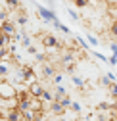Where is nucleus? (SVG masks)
I'll return each instance as SVG.
<instances>
[{
    "label": "nucleus",
    "mask_w": 117,
    "mask_h": 121,
    "mask_svg": "<svg viewBox=\"0 0 117 121\" xmlns=\"http://www.w3.org/2000/svg\"><path fill=\"white\" fill-rule=\"evenodd\" d=\"M2 39H4V35H2V31H0V44H2Z\"/></svg>",
    "instance_id": "nucleus-27"
},
{
    "label": "nucleus",
    "mask_w": 117,
    "mask_h": 121,
    "mask_svg": "<svg viewBox=\"0 0 117 121\" xmlns=\"http://www.w3.org/2000/svg\"><path fill=\"white\" fill-rule=\"evenodd\" d=\"M92 56H94V58H98V60H102V62H108V56H104L102 52H96V50H94V52H92Z\"/></svg>",
    "instance_id": "nucleus-20"
},
{
    "label": "nucleus",
    "mask_w": 117,
    "mask_h": 121,
    "mask_svg": "<svg viewBox=\"0 0 117 121\" xmlns=\"http://www.w3.org/2000/svg\"><path fill=\"white\" fill-rule=\"evenodd\" d=\"M71 102H73V100L69 98V94H65V96H63V98L60 100V104L63 106V108H65V110H69V106H71Z\"/></svg>",
    "instance_id": "nucleus-13"
},
{
    "label": "nucleus",
    "mask_w": 117,
    "mask_h": 121,
    "mask_svg": "<svg viewBox=\"0 0 117 121\" xmlns=\"http://www.w3.org/2000/svg\"><path fill=\"white\" fill-rule=\"evenodd\" d=\"M86 42H90V44H92V46H98V39H96L94 35H90V33H88V35H86Z\"/></svg>",
    "instance_id": "nucleus-15"
},
{
    "label": "nucleus",
    "mask_w": 117,
    "mask_h": 121,
    "mask_svg": "<svg viewBox=\"0 0 117 121\" xmlns=\"http://www.w3.org/2000/svg\"><path fill=\"white\" fill-rule=\"evenodd\" d=\"M27 21H29V19H27V16H25V13L17 16V23H19V25H27Z\"/></svg>",
    "instance_id": "nucleus-22"
},
{
    "label": "nucleus",
    "mask_w": 117,
    "mask_h": 121,
    "mask_svg": "<svg viewBox=\"0 0 117 121\" xmlns=\"http://www.w3.org/2000/svg\"><path fill=\"white\" fill-rule=\"evenodd\" d=\"M6 6L10 10H17L19 8V0H6Z\"/></svg>",
    "instance_id": "nucleus-14"
},
{
    "label": "nucleus",
    "mask_w": 117,
    "mask_h": 121,
    "mask_svg": "<svg viewBox=\"0 0 117 121\" xmlns=\"http://www.w3.org/2000/svg\"><path fill=\"white\" fill-rule=\"evenodd\" d=\"M109 50L113 56H117V42H109Z\"/></svg>",
    "instance_id": "nucleus-25"
},
{
    "label": "nucleus",
    "mask_w": 117,
    "mask_h": 121,
    "mask_svg": "<svg viewBox=\"0 0 117 121\" xmlns=\"http://www.w3.org/2000/svg\"><path fill=\"white\" fill-rule=\"evenodd\" d=\"M42 90H44V86H42V83H40V81H33L31 85H27V92L31 94V96H37V98H40Z\"/></svg>",
    "instance_id": "nucleus-5"
},
{
    "label": "nucleus",
    "mask_w": 117,
    "mask_h": 121,
    "mask_svg": "<svg viewBox=\"0 0 117 121\" xmlns=\"http://www.w3.org/2000/svg\"><path fill=\"white\" fill-rule=\"evenodd\" d=\"M50 112H52L54 115H63V113H65V108H63L60 102H56V100H54L52 106H50Z\"/></svg>",
    "instance_id": "nucleus-9"
},
{
    "label": "nucleus",
    "mask_w": 117,
    "mask_h": 121,
    "mask_svg": "<svg viewBox=\"0 0 117 121\" xmlns=\"http://www.w3.org/2000/svg\"><path fill=\"white\" fill-rule=\"evenodd\" d=\"M0 31H2V35L10 37L12 40L16 39V35H17V31H16V25H13V21H10V19H6L4 23H0Z\"/></svg>",
    "instance_id": "nucleus-3"
},
{
    "label": "nucleus",
    "mask_w": 117,
    "mask_h": 121,
    "mask_svg": "<svg viewBox=\"0 0 117 121\" xmlns=\"http://www.w3.org/2000/svg\"><path fill=\"white\" fill-rule=\"evenodd\" d=\"M69 17H71L73 21H79V16H77V12H75V10H69Z\"/></svg>",
    "instance_id": "nucleus-26"
},
{
    "label": "nucleus",
    "mask_w": 117,
    "mask_h": 121,
    "mask_svg": "<svg viewBox=\"0 0 117 121\" xmlns=\"http://www.w3.org/2000/svg\"><path fill=\"white\" fill-rule=\"evenodd\" d=\"M58 71H56V64H42V77L44 79H52L54 75H56Z\"/></svg>",
    "instance_id": "nucleus-6"
},
{
    "label": "nucleus",
    "mask_w": 117,
    "mask_h": 121,
    "mask_svg": "<svg viewBox=\"0 0 117 121\" xmlns=\"http://www.w3.org/2000/svg\"><path fill=\"white\" fill-rule=\"evenodd\" d=\"M37 10H38V16L42 17V19H46V21H56L58 19V16H56V12L54 10H50V8H46V6H40V4H37Z\"/></svg>",
    "instance_id": "nucleus-4"
},
{
    "label": "nucleus",
    "mask_w": 117,
    "mask_h": 121,
    "mask_svg": "<svg viewBox=\"0 0 117 121\" xmlns=\"http://www.w3.org/2000/svg\"><path fill=\"white\" fill-rule=\"evenodd\" d=\"M108 64H109V65H117V56H113V54H111V56L108 58Z\"/></svg>",
    "instance_id": "nucleus-24"
},
{
    "label": "nucleus",
    "mask_w": 117,
    "mask_h": 121,
    "mask_svg": "<svg viewBox=\"0 0 117 121\" xmlns=\"http://www.w3.org/2000/svg\"><path fill=\"white\" fill-rule=\"evenodd\" d=\"M6 121H23V112H19L17 108H12L6 115Z\"/></svg>",
    "instance_id": "nucleus-8"
},
{
    "label": "nucleus",
    "mask_w": 117,
    "mask_h": 121,
    "mask_svg": "<svg viewBox=\"0 0 117 121\" xmlns=\"http://www.w3.org/2000/svg\"><path fill=\"white\" fill-rule=\"evenodd\" d=\"M77 44H79L83 50H86V48H88V42H86L84 39H81V37H77Z\"/></svg>",
    "instance_id": "nucleus-18"
},
{
    "label": "nucleus",
    "mask_w": 117,
    "mask_h": 121,
    "mask_svg": "<svg viewBox=\"0 0 117 121\" xmlns=\"http://www.w3.org/2000/svg\"><path fill=\"white\" fill-rule=\"evenodd\" d=\"M100 83H102V85H104V86H108V88H109V85H111V79L108 77V75H104V77H102V79H100Z\"/></svg>",
    "instance_id": "nucleus-21"
},
{
    "label": "nucleus",
    "mask_w": 117,
    "mask_h": 121,
    "mask_svg": "<svg viewBox=\"0 0 117 121\" xmlns=\"http://www.w3.org/2000/svg\"><path fill=\"white\" fill-rule=\"evenodd\" d=\"M71 81H73V85H75V86H79V88H86L84 79H83V77H79V75H73V77H71Z\"/></svg>",
    "instance_id": "nucleus-10"
},
{
    "label": "nucleus",
    "mask_w": 117,
    "mask_h": 121,
    "mask_svg": "<svg viewBox=\"0 0 117 121\" xmlns=\"http://www.w3.org/2000/svg\"><path fill=\"white\" fill-rule=\"evenodd\" d=\"M17 96V86L8 79H0V98L4 100H12Z\"/></svg>",
    "instance_id": "nucleus-1"
},
{
    "label": "nucleus",
    "mask_w": 117,
    "mask_h": 121,
    "mask_svg": "<svg viewBox=\"0 0 117 121\" xmlns=\"http://www.w3.org/2000/svg\"><path fill=\"white\" fill-rule=\"evenodd\" d=\"M109 35H111L113 39H117V21L111 23V27H109Z\"/></svg>",
    "instance_id": "nucleus-17"
},
{
    "label": "nucleus",
    "mask_w": 117,
    "mask_h": 121,
    "mask_svg": "<svg viewBox=\"0 0 117 121\" xmlns=\"http://www.w3.org/2000/svg\"><path fill=\"white\" fill-rule=\"evenodd\" d=\"M69 110H71V112H75V113H79V112H81V104H77V102H71Z\"/></svg>",
    "instance_id": "nucleus-19"
},
{
    "label": "nucleus",
    "mask_w": 117,
    "mask_h": 121,
    "mask_svg": "<svg viewBox=\"0 0 117 121\" xmlns=\"http://www.w3.org/2000/svg\"><path fill=\"white\" fill-rule=\"evenodd\" d=\"M90 2H94V0H73V4H75L77 8H86Z\"/></svg>",
    "instance_id": "nucleus-12"
},
{
    "label": "nucleus",
    "mask_w": 117,
    "mask_h": 121,
    "mask_svg": "<svg viewBox=\"0 0 117 121\" xmlns=\"http://www.w3.org/2000/svg\"><path fill=\"white\" fill-rule=\"evenodd\" d=\"M40 100H42V102H54V94L50 92V90H42Z\"/></svg>",
    "instance_id": "nucleus-11"
},
{
    "label": "nucleus",
    "mask_w": 117,
    "mask_h": 121,
    "mask_svg": "<svg viewBox=\"0 0 117 121\" xmlns=\"http://www.w3.org/2000/svg\"><path fill=\"white\" fill-rule=\"evenodd\" d=\"M62 79H63V75H62V73H56L54 77H52V81H54L56 85H60V83H62Z\"/></svg>",
    "instance_id": "nucleus-23"
},
{
    "label": "nucleus",
    "mask_w": 117,
    "mask_h": 121,
    "mask_svg": "<svg viewBox=\"0 0 117 121\" xmlns=\"http://www.w3.org/2000/svg\"><path fill=\"white\" fill-rule=\"evenodd\" d=\"M29 110L31 112H42L44 108H42V100L37 98V96H31L29 98Z\"/></svg>",
    "instance_id": "nucleus-7"
},
{
    "label": "nucleus",
    "mask_w": 117,
    "mask_h": 121,
    "mask_svg": "<svg viewBox=\"0 0 117 121\" xmlns=\"http://www.w3.org/2000/svg\"><path fill=\"white\" fill-rule=\"evenodd\" d=\"M40 42H42V46H44V50H50V48L62 50V42L58 40L52 33H42V35H40Z\"/></svg>",
    "instance_id": "nucleus-2"
},
{
    "label": "nucleus",
    "mask_w": 117,
    "mask_h": 121,
    "mask_svg": "<svg viewBox=\"0 0 117 121\" xmlns=\"http://www.w3.org/2000/svg\"><path fill=\"white\" fill-rule=\"evenodd\" d=\"M109 94H111V98H117V85L111 81V85H109Z\"/></svg>",
    "instance_id": "nucleus-16"
}]
</instances>
